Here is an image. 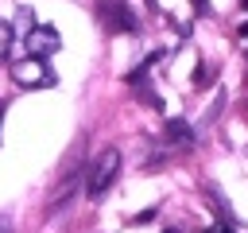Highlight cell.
Returning a JSON list of instances; mask_svg holds the SVG:
<instances>
[{"instance_id": "6da1fadb", "label": "cell", "mask_w": 248, "mask_h": 233, "mask_svg": "<svg viewBox=\"0 0 248 233\" xmlns=\"http://www.w3.org/2000/svg\"><path fill=\"white\" fill-rule=\"evenodd\" d=\"M116 175H120V151L116 148H105L97 159H93V167H89V179H85V194L97 202V198H105L108 194V186L116 183Z\"/></svg>"}, {"instance_id": "7a4b0ae2", "label": "cell", "mask_w": 248, "mask_h": 233, "mask_svg": "<svg viewBox=\"0 0 248 233\" xmlns=\"http://www.w3.org/2000/svg\"><path fill=\"white\" fill-rule=\"evenodd\" d=\"M12 78H16V85H23V89H43V85H54L50 66H46L43 58H35V54H27V58L12 62Z\"/></svg>"}, {"instance_id": "3957f363", "label": "cell", "mask_w": 248, "mask_h": 233, "mask_svg": "<svg viewBox=\"0 0 248 233\" xmlns=\"http://www.w3.org/2000/svg\"><path fill=\"white\" fill-rule=\"evenodd\" d=\"M97 16H101V23H105L108 31H136V16H132L120 0H105V4H97Z\"/></svg>"}, {"instance_id": "277c9868", "label": "cell", "mask_w": 248, "mask_h": 233, "mask_svg": "<svg viewBox=\"0 0 248 233\" xmlns=\"http://www.w3.org/2000/svg\"><path fill=\"white\" fill-rule=\"evenodd\" d=\"M58 47H62V39H58V31H54V27H35V31L27 35V54H35V58L54 54Z\"/></svg>"}, {"instance_id": "5b68a950", "label": "cell", "mask_w": 248, "mask_h": 233, "mask_svg": "<svg viewBox=\"0 0 248 233\" xmlns=\"http://www.w3.org/2000/svg\"><path fill=\"white\" fill-rule=\"evenodd\" d=\"M74 190H78V175H70V179H66V183L54 190V198H50V206H46V210H58V206H66V202L74 198Z\"/></svg>"}, {"instance_id": "8992f818", "label": "cell", "mask_w": 248, "mask_h": 233, "mask_svg": "<svg viewBox=\"0 0 248 233\" xmlns=\"http://www.w3.org/2000/svg\"><path fill=\"white\" fill-rule=\"evenodd\" d=\"M167 140H174V144H190V124H186V120H170V124H167Z\"/></svg>"}, {"instance_id": "52a82bcc", "label": "cell", "mask_w": 248, "mask_h": 233, "mask_svg": "<svg viewBox=\"0 0 248 233\" xmlns=\"http://www.w3.org/2000/svg\"><path fill=\"white\" fill-rule=\"evenodd\" d=\"M8 50H12V23L0 19V62L8 58Z\"/></svg>"}, {"instance_id": "ba28073f", "label": "cell", "mask_w": 248, "mask_h": 233, "mask_svg": "<svg viewBox=\"0 0 248 233\" xmlns=\"http://www.w3.org/2000/svg\"><path fill=\"white\" fill-rule=\"evenodd\" d=\"M236 39H240V50H244V54H248V23H244V27H240V31H236Z\"/></svg>"}, {"instance_id": "9c48e42d", "label": "cell", "mask_w": 248, "mask_h": 233, "mask_svg": "<svg viewBox=\"0 0 248 233\" xmlns=\"http://www.w3.org/2000/svg\"><path fill=\"white\" fill-rule=\"evenodd\" d=\"M202 233H232L229 225H213V229H202Z\"/></svg>"}, {"instance_id": "30bf717a", "label": "cell", "mask_w": 248, "mask_h": 233, "mask_svg": "<svg viewBox=\"0 0 248 233\" xmlns=\"http://www.w3.org/2000/svg\"><path fill=\"white\" fill-rule=\"evenodd\" d=\"M163 233H178V229H163Z\"/></svg>"}, {"instance_id": "8fae6325", "label": "cell", "mask_w": 248, "mask_h": 233, "mask_svg": "<svg viewBox=\"0 0 248 233\" xmlns=\"http://www.w3.org/2000/svg\"><path fill=\"white\" fill-rule=\"evenodd\" d=\"M0 116H4V105H0Z\"/></svg>"}]
</instances>
